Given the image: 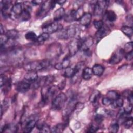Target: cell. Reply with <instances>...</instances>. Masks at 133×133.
Segmentation results:
<instances>
[{"instance_id": "6da1fadb", "label": "cell", "mask_w": 133, "mask_h": 133, "mask_svg": "<svg viewBox=\"0 0 133 133\" xmlns=\"http://www.w3.org/2000/svg\"><path fill=\"white\" fill-rule=\"evenodd\" d=\"M50 65V61L45 59L39 61H34L25 64L24 66L25 70L28 71H37L47 68Z\"/></svg>"}, {"instance_id": "7a4b0ae2", "label": "cell", "mask_w": 133, "mask_h": 133, "mask_svg": "<svg viewBox=\"0 0 133 133\" xmlns=\"http://www.w3.org/2000/svg\"><path fill=\"white\" fill-rule=\"evenodd\" d=\"M78 27L75 25H72L65 29H62L58 31V38L61 39H67L74 37L78 32Z\"/></svg>"}, {"instance_id": "3957f363", "label": "cell", "mask_w": 133, "mask_h": 133, "mask_svg": "<svg viewBox=\"0 0 133 133\" xmlns=\"http://www.w3.org/2000/svg\"><path fill=\"white\" fill-rule=\"evenodd\" d=\"M67 100L66 95L60 92L57 95L52 101V108L55 110H60L64 105Z\"/></svg>"}, {"instance_id": "277c9868", "label": "cell", "mask_w": 133, "mask_h": 133, "mask_svg": "<svg viewBox=\"0 0 133 133\" xmlns=\"http://www.w3.org/2000/svg\"><path fill=\"white\" fill-rule=\"evenodd\" d=\"M56 4L57 3L55 1H47L44 2L37 13V16L41 17L45 16L50 9L55 7Z\"/></svg>"}, {"instance_id": "5b68a950", "label": "cell", "mask_w": 133, "mask_h": 133, "mask_svg": "<svg viewBox=\"0 0 133 133\" xmlns=\"http://www.w3.org/2000/svg\"><path fill=\"white\" fill-rule=\"evenodd\" d=\"M62 29V25L57 21H54V22H51L43 26V33H46L49 34L59 31Z\"/></svg>"}, {"instance_id": "8992f818", "label": "cell", "mask_w": 133, "mask_h": 133, "mask_svg": "<svg viewBox=\"0 0 133 133\" xmlns=\"http://www.w3.org/2000/svg\"><path fill=\"white\" fill-rule=\"evenodd\" d=\"M81 39L75 38L71 40L68 44V49L69 54L71 56L75 55L80 49Z\"/></svg>"}, {"instance_id": "52a82bcc", "label": "cell", "mask_w": 133, "mask_h": 133, "mask_svg": "<svg viewBox=\"0 0 133 133\" xmlns=\"http://www.w3.org/2000/svg\"><path fill=\"white\" fill-rule=\"evenodd\" d=\"M124 49L120 48L116 51L111 56L109 60V63L111 64H116L118 63L125 56Z\"/></svg>"}, {"instance_id": "ba28073f", "label": "cell", "mask_w": 133, "mask_h": 133, "mask_svg": "<svg viewBox=\"0 0 133 133\" xmlns=\"http://www.w3.org/2000/svg\"><path fill=\"white\" fill-rule=\"evenodd\" d=\"M107 1H98L95 4L94 7V13L95 16H100L104 11L107 6Z\"/></svg>"}, {"instance_id": "9c48e42d", "label": "cell", "mask_w": 133, "mask_h": 133, "mask_svg": "<svg viewBox=\"0 0 133 133\" xmlns=\"http://www.w3.org/2000/svg\"><path fill=\"white\" fill-rule=\"evenodd\" d=\"M94 39L91 36L85 37L83 39H81V44L80 49L83 51H87L93 45Z\"/></svg>"}, {"instance_id": "30bf717a", "label": "cell", "mask_w": 133, "mask_h": 133, "mask_svg": "<svg viewBox=\"0 0 133 133\" xmlns=\"http://www.w3.org/2000/svg\"><path fill=\"white\" fill-rule=\"evenodd\" d=\"M49 53L48 54L50 57H59V55L61 53V48L60 45L58 44H53L52 45H50L49 49Z\"/></svg>"}, {"instance_id": "8fae6325", "label": "cell", "mask_w": 133, "mask_h": 133, "mask_svg": "<svg viewBox=\"0 0 133 133\" xmlns=\"http://www.w3.org/2000/svg\"><path fill=\"white\" fill-rule=\"evenodd\" d=\"M109 29L105 26H103L101 29L98 30L95 34V37L97 42L101 40L104 37L107 36L110 32Z\"/></svg>"}, {"instance_id": "7c38bea8", "label": "cell", "mask_w": 133, "mask_h": 133, "mask_svg": "<svg viewBox=\"0 0 133 133\" xmlns=\"http://www.w3.org/2000/svg\"><path fill=\"white\" fill-rule=\"evenodd\" d=\"M30 88V83L26 81H22L19 82L17 84L16 89L18 91L21 93H24L26 92Z\"/></svg>"}, {"instance_id": "4fadbf2b", "label": "cell", "mask_w": 133, "mask_h": 133, "mask_svg": "<svg viewBox=\"0 0 133 133\" xmlns=\"http://www.w3.org/2000/svg\"><path fill=\"white\" fill-rule=\"evenodd\" d=\"M92 19V15L89 12H87L84 14V15L82 16V17L79 20L81 24L84 26L88 25Z\"/></svg>"}, {"instance_id": "5bb4252c", "label": "cell", "mask_w": 133, "mask_h": 133, "mask_svg": "<svg viewBox=\"0 0 133 133\" xmlns=\"http://www.w3.org/2000/svg\"><path fill=\"white\" fill-rule=\"evenodd\" d=\"M38 78L37 73L36 71H29L24 75V79L29 83H33Z\"/></svg>"}, {"instance_id": "9a60e30c", "label": "cell", "mask_w": 133, "mask_h": 133, "mask_svg": "<svg viewBox=\"0 0 133 133\" xmlns=\"http://www.w3.org/2000/svg\"><path fill=\"white\" fill-rule=\"evenodd\" d=\"M70 63V60L69 58H65L63 59V60L60 62L57 63L55 65V69L57 70H61L63 69H66L69 67Z\"/></svg>"}, {"instance_id": "2e32d148", "label": "cell", "mask_w": 133, "mask_h": 133, "mask_svg": "<svg viewBox=\"0 0 133 133\" xmlns=\"http://www.w3.org/2000/svg\"><path fill=\"white\" fill-rule=\"evenodd\" d=\"M22 4L20 3H16L12 6L11 8V12H12L14 15L18 16L19 17L22 13Z\"/></svg>"}, {"instance_id": "e0dca14e", "label": "cell", "mask_w": 133, "mask_h": 133, "mask_svg": "<svg viewBox=\"0 0 133 133\" xmlns=\"http://www.w3.org/2000/svg\"><path fill=\"white\" fill-rule=\"evenodd\" d=\"M65 16V10L63 7L57 9L54 14V20L57 21L61 19Z\"/></svg>"}, {"instance_id": "ac0fdd59", "label": "cell", "mask_w": 133, "mask_h": 133, "mask_svg": "<svg viewBox=\"0 0 133 133\" xmlns=\"http://www.w3.org/2000/svg\"><path fill=\"white\" fill-rule=\"evenodd\" d=\"M36 125V122L35 120L31 119L29 121L24 127V132L26 133H29L32 131L33 129L35 127V126Z\"/></svg>"}, {"instance_id": "d6986e66", "label": "cell", "mask_w": 133, "mask_h": 133, "mask_svg": "<svg viewBox=\"0 0 133 133\" xmlns=\"http://www.w3.org/2000/svg\"><path fill=\"white\" fill-rule=\"evenodd\" d=\"M93 74L92 69L89 67H86L83 71L82 77L85 80H89L92 77Z\"/></svg>"}, {"instance_id": "ffe728a7", "label": "cell", "mask_w": 133, "mask_h": 133, "mask_svg": "<svg viewBox=\"0 0 133 133\" xmlns=\"http://www.w3.org/2000/svg\"><path fill=\"white\" fill-rule=\"evenodd\" d=\"M105 17L106 19L110 22L115 21L117 18L116 14L113 11L111 10H107L105 12Z\"/></svg>"}, {"instance_id": "44dd1931", "label": "cell", "mask_w": 133, "mask_h": 133, "mask_svg": "<svg viewBox=\"0 0 133 133\" xmlns=\"http://www.w3.org/2000/svg\"><path fill=\"white\" fill-rule=\"evenodd\" d=\"M104 68L100 64H95L92 68V70L93 74L97 76H101L104 72Z\"/></svg>"}, {"instance_id": "7402d4cb", "label": "cell", "mask_w": 133, "mask_h": 133, "mask_svg": "<svg viewBox=\"0 0 133 133\" xmlns=\"http://www.w3.org/2000/svg\"><path fill=\"white\" fill-rule=\"evenodd\" d=\"M6 34L8 38L11 40L16 39L19 37V32L16 29H11L8 30L6 32Z\"/></svg>"}, {"instance_id": "603a6c76", "label": "cell", "mask_w": 133, "mask_h": 133, "mask_svg": "<svg viewBox=\"0 0 133 133\" xmlns=\"http://www.w3.org/2000/svg\"><path fill=\"white\" fill-rule=\"evenodd\" d=\"M77 72H76L75 68L68 67L65 69L64 72V76L66 77H72L74 76Z\"/></svg>"}, {"instance_id": "cb8c5ba5", "label": "cell", "mask_w": 133, "mask_h": 133, "mask_svg": "<svg viewBox=\"0 0 133 133\" xmlns=\"http://www.w3.org/2000/svg\"><path fill=\"white\" fill-rule=\"evenodd\" d=\"M121 31L128 37H131L133 34L132 28L129 26H123L121 28Z\"/></svg>"}, {"instance_id": "d4e9b609", "label": "cell", "mask_w": 133, "mask_h": 133, "mask_svg": "<svg viewBox=\"0 0 133 133\" xmlns=\"http://www.w3.org/2000/svg\"><path fill=\"white\" fill-rule=\"evenodd\" d=\"M107 97L111 100L112 101H113L120 98V95L116 91L110 90L107 92Z\"/></svg>"}, {"instance_id": "484cf974", "label": "cell", "mask_w": 133, "mask_h": 133, "mask_svg": "<svg viewBox=\"0 0 133 133\" xmlns=\"http://www.w3.org/2000/svg\"><path fill=\"white\" fill-rule=\"evenodd\" d=\"M100 98V93L98 91H95L93 92V93L91 95L89 100L93 104L97 103L98 102L99 99Z\"/></svg>"}, {"instance_id": "4316f807", "label": "cell", "mask_w": 133, "mask_h": 133, "mask_svg": "<svg viewBox=\"0 0 133 133\" xmlns=\"http://www.w3.org/2000/svg\"><path fill=\"white\" fill-rule=\"evenodd\" d=\"M49 34L46 33H43L41 35H39L38 36H37V39L35 41L36 42L38 43H43L45 41L47 40L49 38Z\"/></svg>"}, {"instance_id": "83f0119b", "label": "cell", "mask_w": 133, "mask_h": 133, "mask_svg": "<svg viewBox=\"0 0 133 133\" xmlns=\"http://www.w3.org/2000/svg\"><path fill=\"white\" fill-rule=\"evenodd\" d=\"M124 103L123 100L120 98L113 100L111 102V105L114 108H121Z\"/></svg>"}, {"instance_id": "f1b7e54d", "label": "cell", "mask_w": 133, "mask_h": 133, "mask_svg": "<svg viewBox=\"0 0 133 133\" xmlns=\"http://www.w3.org/2000/svg\"><path fill=\"white\" fill-rule=\"evenodd\" d=\"M25 38L29 41H34L35 42L37 39V36L36 35V34L32 31L30 32H27L25 35Z\"/></svg>"}, {"instance_id": "f546056e", "label": "cell", "mask_w": 133, "mask_h": 133, "mask_svg": "<svg viewBox=\"0 0 133 133\" xmlns=\"http://www.w3.org/2000/svg\"><path fill=\"white\" fill-rule=\"evenodd\" d=\"M20 18L21 20L22 21H27L29 19H30L31 17V15H30V12L23 9L22 13L20 15Z\"/></svg>"}, {"instance_id": "4dcf8cb0", "label": "cell", "mask_w": 133, "mask_h": 133, "mask_svg": "<svg viewBox=\"0 0 133 133\" xmlns=\"http://www.w3.org/2000/svg\"><path fill=\"white\" fill-rule=\"evenodd\" d=\"M66 126V124H59L57 125L56 126H54L52 129H51L52 130V132H61L63 129L65 128V127Z\"/></svg>"}, {"instance_id": "1f68e13d", "label": "cell", "mask_w": 133, "mask_h": 133, "mask_svg": "<svg viewBox=\"0 0 133 133\" xmlns=\"http://www.w3.org/2000/svg\"><path fill=\"white\" fill-rule=\"evenodd\" d=\"M83 15H84L83 9L82 7H79L77 10L75 11V14H74L75 20H79Z\"/></svg>"}, {"instance_id": "d6a6232c", "label": "cell", "mask_w": 133, "mask_h": 133, "mask_svg": "<svg viewBox=\"0 0 133 133\" xmlns=\"http://www.w3.org/2000/svg\"><path fill=\"white\" fill-rule=\"evenodd\" d=\"M9 38L6 34H1L0 36V46L1 47H5L6 44L7 43Z\"/></svg>"}, {"instance_id": "836d02e7", "label": "cell", "mask_w": 133, "mask_h": 133, "mask_svg": "<svg viewBox=\"0 0 133 133\" xmlns=\"http://www.w3.org/2000/svg\"><path fill=\"white\" fill-rule=\"evenodd\" d=\"M124 51L125 54L132 51V42H128L125 45Z\"/></svg>"}, {"instance_id": "e575fe53", "label": "cell", "mask_w": 133, "mask_h": 133, "mask_svg": "<svg viewBox=\"0 0 133 133\" xmlns=\"http://www.w3.org/2000/svg\"><path fill=\"white\" fill-rule=\"evenodd\" d=\"M119 129V125L118 123H114L109 127V131L112 133H116Z\"/></svg>"}, {"instance_id": "d590c367", "label": "cell", "mask_w": 133, "mask_h": 133, "mask_svg": "<svg viewBox=\"0 0 133 133\" xmlns=\"http://www.w3.org/2000/svg\"><path fill=\"white\" fill-rule=\"evenodd\" d=\"M132 125V116L125 119L124 121V126L126 128H129Z\"/></svg>"}, {"instance_id": "8d00e7d4", "label": "cell", "mask_w": 133, "mask_h": 133, "mask_svg": "<svg viewBox=\"0 0 133 133\" xmlns=\"http://www.w3.org/2000/svg\"><path fill=\"white\" fill-rule=\"evenodd\" d=\"M93 25L96 29L99 30L103 26V22L101 20H95L93 21Z\"/></svg>"}, {"instance_id": "74e56055", "label": "cell", "mask_w": 133, "mask_h": 133, "mask_svg": "<svg viewBox=\"0 0 133 133\" xmlns=\"http://www.w3.org/2000/svg\"><path fill=\"white\" fill-rule=\"evenodd\" d=\"M9 106L8 102L7 100H4L3 103L1 104V116L3 115V113L5 112L8 109Z\"/></svg>"}, {"instance_id": "f35d334b", "label": "cell", "mask_w": 133, "mask_h": 133, "mask_svg": "<svg viewBox=\"0 0 133 133\" xmlns=\"http://www.w3.org/2000/svg\"><path fill=\"white\" fill-rule=\"evenodd\" d=\"M8 78L5 75H3V74L1 75V76H0V85H1V88L6 84V83L8 81Z\"/></svg>"}, {"instance_id": "ab89813d", "label": "cell", "mask_w": 133, "mask_h": 133, "mask_svg": "<svg viewBox=\"0 0 133 133\" xmlns=\"http://www.w3.org/2000/svg\"><path fill=\"white\" fill-rule=\"evenodd\" d=\"M99 129V127L97 125H95L94 124L91 125V126L89 127L88 130L87 131L88 132H96Z\"/></svg>"}, {"instance_id": "60d3db41", "label": "cell", "mask_w": 133, "mask_h": 133, "mask_svg": "<svg viewBox=\"0 0 133 133\" xmlns=\"http://www.w3.org/2000/svg\"><path fill=\"white\" fill-rule=\"evenodd\" d=\"M103 119V116L101 114H97L95 116V121L97 123H100Z\"/></svg>"}, {"instance_id": "b9f144b4", "label": "cell", "mask_w": 133, "mask_h": 133, "mask_svg": "<svg viewBox=\"0 0 133 133\" xmlns=\"http://www.w3.org/2000/svg\"><path fill=\"white\" fill-rule=\"evenodd\" d=\"M39 131L42 132H49L50 131V129L49 126L45 123Z\"/></svg>"}, {"instance_id": "7bdbcfd3", "label": "cell", "mask_w": 133, "mask_h": 133, "mask_svg": "<svg viewBox=\"0 0 133 133\" xmlns=\"http://www.w3.org/2000/svg\"><path fill=\"white\" fill-rule=\"evenodd\" d=\"M112 101L111 100H110V99H109L107 97H105V98H103V99H102V103H103V104L104 105H106V106L110 105L111 104Z\"/></svg>"}, {"instance_id": "ee69618b", "label": "cell", "mask_w": 133, "mask_h": 133, "mask_svg": "<svg viewBox=\"0 0 133 133\" xmlns=\"http://www.w3.org/2000/svg\"><path fill=\"white\" fill-rule=\"evenodd\" d=\"M23 5H24V9L30 12L31 10V9H32L30 3H29L28 2H25L23 3Z\"/></svg>"}, {"instance_id": "f6af8a7d", "label": "cell", "mask_w": 133, "mask_h": 133, "mask_svg": "<svg viewBox=\"0 0 133 133\" xmlns=\"http://www.w3.org/2000/svg\"><path fill=\"white\" fill-rule=\"evenodd\" d=\"M125 58L127 60V61H130L131 60H132V57H133V52H132V51L129 52H128V53H126V54H125Z\"/></svg>"}, {"instance_id": "bcb514c9", "label": "cell", "mask_w": 133, "mask_h": 133, "mask_svg": "<svg viewBox=\"0 0 133 133\" xmlns=\"http://www.w3.org/2000/svg\"><path fill=\"white\" fill-rule=\"evenodd\" d=\"M124 112H125L127 114H130L131 111H132V105L131 104H129V105L127 106L124 109Z\"/></svg>"}, {"instance_id": "7dc6e473", "label": "cell", "mask_w": 133, "mask_h": 133, "mask_svg": "<svg viewBox=\"0 0 133 133\" xmlns=\"http://www.w3.org/2000/svg\"><path fill=\"white\" fill-rule=\"evenodd\" d=\"M127 100L128 102H129L130 104H132V102H133V94L132 92L131 91V92L129 93V94L127 96Z\"/></svg>"}, {"instance_id": "c3c4849f", "label": "cell", "mask_w": 133, "mask_h": 133, "mask_svg": "<svg viewBox=\"0 0 133 133\" xmlns=\"http://www.w3.org/2000/svg\"><path fill=\"white\" fill-rule=\"evenodd\" d=\"M65 86V81H61L58 85V87L59 88V89L61 90H63Z\"/></svg>"}, {"instance_id": "681fc988", "label": "cell", "mask_w": 133, "mask_h": 133, "mask_svg": "<svg viewBox=\"0 0 133 133\" xmlns=\"http://www.w3.org/2000/svg\"><path fill=\"white\" fill-rule=\"evenodd\" d=\"M126 20L128 22H129V24H130L131 26L132 25V16L131 14L128 15L126 17Z\"/></svg>"}, {"instance_id": "f907efd6", "label": "cell", "mask_w": 133, "mask_h": 133, "mask_svg": "<svg viewBox=\"0 0 133 133\" xmlns=\"http://www.w3.org/2000/svg\"><path fill=\"white\" fill-rule=\"evenodd\" d=\"M31 3L34 5H39L41 3H42V2L41 1H32Z\"/></svg>"}, {"instance_id": "816d5d0a", "label": "cell", "mask_w": 133, "mask_h": 133, "mask_svg": "<svg viewBox=\"0 0 133 133\" xmlns=\"http://www.w3.org/2000/svg\"><path fill=\"white\" fill-rule=\"evenodd\" d=\"M0 32H1V34H4L5 32L4 27L2 24H1V25H0Z\"/></svg>"}, {"instance_id": "f5cc1de1", "label": "cell", "mask_w": 133, "mask_h": 133, "mask_svg": "<svg viewBox=\"0 0 133 133\" xmlns=\"http://www.w3.org/2000/svg\"><path fill=\"white\" fill-rule=\"evenodd\" d=\"M66 2V1H56V3H57V4H59V5H63L64 3H65Z\"/></svg>"}]
</instances>
